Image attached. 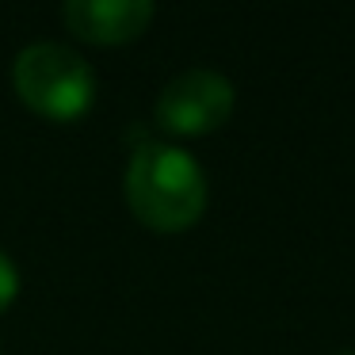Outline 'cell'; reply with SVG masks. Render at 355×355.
Returning <instances> with one entry per match:
<instances>
[{
	"label": "cell",
	"mask_w": 355,
	"mask_h": 355,
	"mask_svg": "<svg viewBox=\"0 0 355 355\" xmlns=\"http://www.w3.org/2000/svg\"><path fill=\"white\" fill-rule=\"evenodd\" d=\"M340 355H355V352H340Z\"/></svg>",
	"instance_id": "obj_6"
},
{
	"label": "cell",
	"mask_w": 355,
	"mask_h": 355,
	"mask_svg": "<svg viewBox=\"0 0 355 355\" xmlns=\"http://www.w3.org/2000/svg\"><path fill=\"white\" fill-rule=\"evenodd\" d=\"M233 107H237V92L222 73L187 69L161 88L153 119L172 138H207L230 123Z\"/></svg>",
	"instance_id": "obj_3"
},
{
	"label": "cell",
	"mask_w": 355,
	"mask_h": 355,
	"mask_svg": "<svg viewBox=\"0 0 355 355\" xmlns=\"http://www.w3.org/2000/svg\"><path fill=\"white\" fill-rule=\"evenodd\" d=\"M12 88L31 115L46 123H77L96 103V73L73 46L31 42L12 62Z\"/></svg>",
	"instance_id": "obj_2"
},
{
	"label": "cell",
	"mask_w": 355,
	"mask_h": 355,
	"mask_svg": "<svg viewBox=\"0 0 355 355\" xmlns=\"http://www.w3.org/2000/svg\"><path fill=\"white\" fill-rule=\"evenodd\" d=\"M130 214L153 233H184L207 214V172L191 153L164 141H146L130 153L123 176Z\"/></svg>",
	"instance_id": "obj_1"
},
{
	"label": "cell",
	"mask_w": 355,
	"mask_h": 355,
	"mask_svg": "<svg viewBox=\"0 0 355 355\" xmlns=\"http://www.w3.org/2000/svg\"><path fill=\"white\" fill-rule=\"evenodd\" d=\"M157 8L149 0H69L62 4V24L92 46H123L149 31Z\"/></svg>",
	"instance_id": "obj_4"
},
{
	"label": "cell",
	"mask_w": 355,
	"mask_h": 355,
	"mask_svg": "<svg viewBox=\"0 0 355 355\" xmlns=\"http://www.w3.org/2000/svg\"><path fill=\"white\" fill-rule=\"evenodd\" d=\"M16 294H19V271H16V263H12L8 256L0 252V313H8V306L16 302Z\"/></svg>",
	"instance_id": "obj_5"
}]
</instances>
